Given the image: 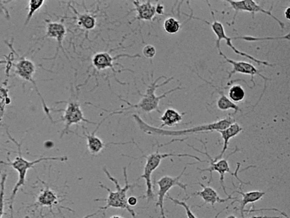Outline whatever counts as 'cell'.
<instances>
[{
	"instance_id": "cell-8",
	"label": "cell",
	"mask_w": 290,
	"mask_h": 218,
	"mask_svg": "<svg viewBox=\"0 0 290 218\" xmlns=\"http://www.w3.org/2000/svg\"><path fill=\"white\" fill-rule=\"evenodd\" d=\"M210 11H211L212 18L214 19L213 23H210L208 21H205V20L194 17V16L192 15H187L190 18L201 20V21L205 22V23L208 24L209 25L211 26L213 33L216 35L217 37L216 47L217 50L221 49V42L222 41V40H224V41H226V45L229 46L230 48H231L234 51V53L240 55V56L247 58L249 59V60L255 62L256 63H257V65H262L269 67L274 66V65L271 64V63H269L267 61L260 60V59H258L256 58L253 57L252 55H249L247 53L243 52V51L238 50L235 46H234L232 43V40H234V38H230L228 37L227 35L226 34L224 25H222L221 22L217 21L215 15H214V13L212 10L211 7H210Z\"/></svg>"
},
{
	"instance_id": "cell-28",
	"label": "cell",
	"mask_w": 290,
	"mask_h": 218,
	"mask_svg": "<svg viewBox=\"0 0 290 218\" xmlns=\"http://www.w3.org/2000/svg\"><path fill=\"white\" fill-rule=\"evenodd\" d=\"M79 21L81 23L83 27H85L87 30H91L94 28L95 25V20L90 15H82V17L79 19Z\"/></svg>"
},
{
	"instance_id": "cell-21",
	"label": "cell",
	"mask_w": 290,
	"mask_h": 218,
	"mask_svg": "<svg viewBox=\"0 0 290 218\" xmlns=\"http://www.w3.org/2000/svg\"><path fill=\"white\" fill-rule=\"evenodd\" d=\"M209 85H211L216 89L217 92L220 94V97L217 101L218 108L222 111H228L229 110H232L234 111V113L236 114L238 112H241L239 107L235 103L233 102L230 100V98L226 96L222 88H217V87L214 86L211 83H209Z\"/></svg>"
},
{
	"instance_id": "cell-9",
	"label": "cell",
	"mask_w": 290,
	"mask_h": 218,
	"mask_svg": "<svg viewBox=\"0 0 290 218\" xmlns=\"http://www.w3.org/2000/svg\"><path fill=\"white\" fill-rule=\"evenodd\" d=\"M187 165L188 164L186 165L179 175L176 177L166 175L162 177L161 179L156 181L159 187L156 207L160 208L161 216L162 218H167L164 209V200L171 189L177 186V187L183 190L185 195H187L186 189H187L188 184L182 183L180 181L182 176H183L186 168H187Z\"/></svg>"
},
{
	"instance_id": "cell-20",
	"label": "cell",
	"mask_w": 290,
	"mask_h": 218,
	"mask_svg": "<svg viewBox=\"0 0 290 218\" xmlns=\"http://www.w3.org/2000/svg\"><path fill=\"white\" fill-rule=\"evenodd\" d=\"M185 114V113H181L174 109L169 108L166 109L160 119L162 122L160 128L164 129L165 127L174 128V127L180 124L182 120H183Z\"/></svg>"
},
{
	"instance_id": "cell-15",
	"label": "cell",
	"mask_w": 290,
	"mask_h": 218,
	"mask_svg": "<svg viewBox=\"0 0 290 218\" xmlns=\"http://www.w3.org/2000/svg\"><path fill=\"white\" fill-rule=\"evenodd\" d=\"M198 184L201 186L202 190L201 191L192 193V196H200L202 198V199L204 201V204L201 205V207L206 204H210L214 208V206H215L216 204L225 203L229 200H233L234 201L232 204V205L239 200L237 197H233L232 196L233 193L231 196L228 197L227 199H222L218 195V193L215 189L209 187V186H206L200 183V182Z\"/></svg>"
},
{
	"instance_id": "cell-30",
	"label": "cell",
	"mask_w": 290,
	"mask_h": 218,
	"mask_svg": "<svg viewBox=\"0 0 290 218\" xmlns=\"http://www.w3.org/2000/svg\"><path fill=\"white\" fill-rule=\"evenodd\" d=\"M141 197H137L135 196H130L128 198V200H127V201H128V204H129L130 207H136V206L138 204L139 198Z\"/></svg>"
},
{
	"instance_id": "cell-11",
	"label": "cell",
	"mask_w": 290,
	"mask_h": 218,
	"mask_svg": "<svg viewBox=\"0 0 290 218\" xmlns=\"http://www.w3.org/2000/svg\"><path fill=\"white\" fill-rule=\"evenodd\" d=\"M18 57V61L14 63L13 65L15 67V73L20 78L24 79V80L30 82L33 85L34 88L37 90L38 96L42 101L44 111H45L47 116L49 117L52 122L54 123L53 119L50 115L51 109L47 106L41 94L39 92L37 83H36L34 80V76L36 71L34 63L25 57L19 56Z\"/></svg>"
},
{
	"instance_id": "cell-12",
	"label": "cell",
	"mask_w": 290,
	"mask_h": 218,
	"mask_svg": "<svg viewBox=\"0 0 290 218\" xmlns=\"http://www.w3.org/2000/svg\"><path fill=\"white\" fill-rule=\"evenodd\" d=\"M225 1L229 3L230 6H231L232 9L235 11V14H234L233 18L232 25H234V22L235 21L236 15L240 11H247L251 13L253 19L255 18V15L256 13H262L265 14L272 18L273 19H275V21L279 23V25L282 29H284L285 27L284 23L276 17L275 15H273L272 13V9L268 10H265L260 6L255 1H253V0H241V1L227 0V1Z\"/></svg>"
},
{
	"instance_id": "cell-7",
	"label": "cell",
	"mask_w": 290,
	"mask_h": 218,
	"mask_svg": "<svg viewBox=\"0 0 290 218\" xmlns=\"http://www.w3.org/2000/svg\"><path fill=\"white\" fill-rule=\"evenodd\" d=\"M58 103H65L66 104L65 109L57 110L51 109V112L53 111V112H63V115L61 118L57 121H55V123L58 122H64L65 127L64 129L62 131L61 137H63L65 134L72 132L70 130V128L73 125H78L81 124V122H85L87 124L92 125H98L97 123L91 122L85 118L81 108V105L77 100H70L67 101H59Z\"/></svg>"
},
{
	"instance_id": "cell-5",
	"label": "cell",
	"mask_w": 290,
	"mask_h": 218,
	"mask_svg": "<svg viewBox=\"0 0 290 218\" xmlns=\"http://www.w3.org/2000/svg\"><path fill=\"white\" fill-rule=\"evenodd\" d=\"M170 157H189L193 158L201 163L204 162H208L207 161L201 160L200 158L189 154L161 153L160 148H158L155 153L141 157L140 158H144L146 159L144 173L140 178L144 179L145 181L146 191L145 197L148 200V203L151 200H153L155 197L152 179V174L159 168L163 160Z\"/></svg>"
},
{
	"instance_id": "cell-35",
	"label": "cell",
	"mask_w": 290,
	"mask_h": 218,
	"mask_svg": "<svg viewBox=\"0 0 290 218\" xmlns=\"http://www.w3.org/2000/svg\"><path fill=\"white\" fill-rule=\"evenodd\" d=\"M110 218H123L120 216H113L112 217H111Z\"/></svg>"
},
{
	"instance_id": "cell-16",
	"label": "cell",
	"mask_w": 290,
	"mask_h": 218,
	"mask_svg": "<svg viewBox=\"0 0 290 218\" xmlns=\"http://www.w3.org/2000/svg\"><path fill=\"white\" fill-rule=\"evenodd\" d=\"M121 57L136 58L141 57L139 54L131 55L129 54H123L117 55L116 56L113 57L111 55L107 52L98 53L94 55L92 59V63L94 66L97 70H105L107 68H111L115 73L117 71L114 69V62Z\"/></svg>"
},
{
	"instance_id": "cell-22",
	"label": "cell",
	"mask_w": 290,
	"mask_h": 218,
	"mask_svg": "<svg viewBox=\"0 0 290 218\" xmlns=\"http://www.w3.org/2000/svg\"><path fill=\"white\" fill-rule=\"evenodd\" d=\"M38 203L42 207H49L52 209L54 206L58 204V197L53 190L47 187L40 194Z\"/></svg>"
},
{
	"instance_id": "cell-29",
	"label": "cell",
	"mask_w": 290,
	"mask_h": 218,
	"mask_svg": "<svg viewBox=\"0 0 290 218\" xmlns=\"http://www.w3.org/2000/svg\"><path fill=\"white\" fill-rule=\"evenodd\" d=\"M142 53L144 56L148 59H152L156 55L157 50L156 47L152 45H146L142 49Z\"/></svg>"
},
{
	"instance_id": "cell-23",
	"label": "cell",
	"mask_w": 290,
	"mask_h": 218,
	"mask_svg": "<svg viewBox=\"0 0 290 218\" xmlns=\"http://www.w3.org/2000/svg\"><path fill=\"white\" fill-rule=\"evenodd\" d=\"M245 96V90L240 85H235L230 87L229 91V98L233 102H240L244 100Z\"/></svg>"
},
{
	"instance_id": "cell-10",
	"label": "cell",
	"mask_w": 290,
	"mask_h": 218,
	"mask_svg": "<svg viewBox=\"0 0 290 218\" xmlns=\"http://www.w3.org/2000/svg\"><path fill=\"white\" fill-rule=\"evenodd\" d=\"M218 52H219L220 55L221 57H223L225 60L226 62H228L231 64L233 67V69L231 71H228L229 74V79H231L232 77L233 76L234 74L237 73H240L242 74L245 75H248L251 77V81L253 83V87H255L256 86V83L255 81V75H259L262 79H264L265 82L264 85V89L262 92L261 96L259 99V100L256 103L255 107L259 104V102L261 100L262 97H263L264 93L265 92L266 89H267V83L268 81L270 80L267 77L264 76L263 75L261 74V71L258 70L256 67L251 64V63H249L247 62L244 61H234L233 59L229 58L221 50V49L218 50Z\"/></svg>"
},
{
	"instance_id": "cell-24",
	"label": "cell",
	"mask_w": 290,
	"mask_h": 218,
	"mask_svg": "<svg viewBox=\"0 0 290 218\" xmlns=\"http://www.w3.org/2000/svg\"><path fill=\"white\" fill-rule=\"evenodd\" d=\"M164 27L167 33L175 34L180 30L181 23L177 19L174 17H170L165 20Z\"/></svg>"
},
{
	"instance_id": "cell-4",
	"label": "cell",
	"mask_w": 290,
	"mask_h": 218,
	"mask_svg": "<svg viewBox=\"0 0 290 218\" xmlns=\"http://www.w3.org/2000/svg\"><path fill=\"white\" fill-rule=\"evenodd\" d=\"M7 135L10 138V139L14 142V144L17 145L18 148V155L16 157L13 161H10L8 160V162L5 163L2 161L0 162V164L8 165L11 166V168L14 169L18 174V179L17 183L15 184L13 191H12L11 196L9 199V209L11 214V218H13V205L16 195L19 191L20 188L22 186L25 185L26 177L28 170L31 168H34L35 165L41 163L43 161H54L59 162L67 161V157H43L39 158V159L34 161H30L27 160L22 155L21 145L19 144L18 142L16 141L13 137L10 136L9 133H7Z\"/></svg>"
},
{
	"instance_id": "cell-32",
	"label": "cell",
	"mask_w": 290,
	"mask_h": 218,
	"mask_svg": "<svg viewBox=\"0 0 290 218\" xmlns=\"http://www.w3.org/2000/svg\"><path fill=\"white\" fill-rule=\"evenodd\" d=\"M226 218H237L233 215L229 216ZM248 218H283L280 217H268V216H254Z\"/></svg>"
},
{
	"instance_id": "cell-25",
	"label": "cell",
	"mask_w": 290,
	"mask_h": 218,
	"mask_svg": "<svg viewBox=\"0 0 290 218\" xmlns=\"http://www.w3.org/2000/svg\"><path fill=\"white\" fill-rule=\"evenodd\" d=\"M45 2V1H43V0H31L29 1V13H28L26 19L25 25H28L36 12L41 9Z\"/></svg>"
},
{
	"instance_id": "cell-2",
	"label": "cell",
	"mask_w": 290,
	"mask_h": 218,
	"mask_svg": "<svg viewBox=\"0 0 290 218\" xmlns=\"http://www.w3.org/2000/svg\"><path fill=\"white\" fill-rule=\"evenodd\" d=\"M133 117L137 123L138 128L144 133L150 135H158L162 136H180L186 134H193L199 132H213L217 131L222 130L228 128L229 126L235 122V120L232 116H228L221 120L211 123L209 124L201 125L193 127V128L180 130H168L156 128L151 126L137 114H133Z\"/></svg>"
},
{
	"instance_id": "cell-33",
	"label": "cell",
	"mask_w": 290,
	"mask_h": 218,
	"mask_svg": "<svg viewBox=\"0 0 290 218\" xmlns=\"http://www.w3.org/2000/svg\"><path fill=\"white\" fill-rule=\"evenodd\" d=\"M290 7H288L287 9L285 10V17L286 18H287L288 20H290Z\"/></svg>"
},
{
	"instance_id": "cell-17",
	"label": "cell",
	"mask_w": 290,
	"mask_h": 218,
	"mask_svg": "<svg viewBox=\"0 0 290 218\" xmlns=\"http://www.w3.org/2000/svg\"><path fill=\"white\" fill-rule=\"evenodd\" d=\"M132 2L134 6L133 10L137 12L136 20L153 21L156 15V5H153L151 1H134Z\"/></svg>"
},
{
	"instance_id": "cell-27",
	"label": "cell",
	"mask_w": 290,
	"mask_h": 218,
	"mask_svg": "<svg viewBox=\"0 0 290 218\" xmlns=\"http://www.w3.org/2000/svg\"><path fill=\"white\" fill-rule=\"evenodd\" d=\"M166 199L172 201L174 204L180 206V207L183 208L185 209L186 215V217H187V218H197V217L194 215L191 211V209H190L189 206L186 204L185 201H180L176 199H174V198H173L170 195H168V194L166 195Z\"/></svg>"
},
{
	"instance_id": "cell-13",
	"label": "cell",
	"mask_w": 290,
	"mask_h": 218,
	"mask_svg": "<svg viewBox=\"0 0 290 218\" xmlns=\"http://www.w3.org/2000/svg\"><path fill=\"white\" fill-rule=\"evenodd\" d=\"M105 120L106 119L105 118L103 119L101 122H99V124H98L97 128L91 133L87 131V130L85 127L82 126L83 136L86 139L87 149H88L89 153L93 156L98 155L99 154L101 153L103 149H105V148L108 145L126 144L134 142L133 141H129L126 142H118V143H116V142H111V143L106 144L105 142H103L101 138L96 136L95 133L97 132L99 128H100L101 126Z\"/></svg>"
},
{
	"instance_id": "cell-14",
	"label": "cell",
	"mask_w": 290,
	"mask_h": 218,
	"mask_svg": "<svg viewBox=\"0 0 290 218\" xmlns=\"http://www.w3.org/2000/svg\"><path fill=\"white\" fill-rule=\"evenodd\" d=\"M66 35V28L63 24L60 22H49L47 23L46 27V34L43 38V39L45 38H53L56 40L58 43V47L57 49V53H56L55 57L49 58V59H54L57 58L58 53L59 50L61 49L63 54L65 56L67 57L66 54L65 50L63 48V41L64 40ZM48 59V58H46Z\"/></svg>"
},
{
	"instance_id": "cell-31",
	"label": "cell",
	"mask_w": 290,
	"mask_h": 218,
	"mask_svg": "<svg viewBox=\"0 0 290 218\" xmlns=\"http://www.w3.org/2000/svg\"><path fill=\"white\" fill-rule=\"evenodd\" d=\"M156 14L162 15L165 14V7L164 5L160 2H158L156 5Z\"/></svg>"
},
{
	"instance_id": "cell-19",
	"label": "cell",
	"mask_w": 290,
	"mask_h": 218,
	"mask_svg": "<svg viewBox=\"0 0 290 218\" xmlns=\"http://www.w3.org/2000/svg\"><path fill=\"white\" fill-rule=\"evenodd\" d=\"M241 184H240L239 187L237 188L239 190H236L234 193L239 194L242 196L241 200H238V203L240 204V212L241 217L244 218L245 208L249 204H254L256 202L262 199L266 193L260 191H255L247 192H244L241 188Z\"/></svg>"
},
{
	"instance_id": "cell-6",
	"label": "cell",
	"mask_w": 290,
	"mask_h": 218,
	"mask_svg": "<svg viewBox=\"0 0 290 218\" xmlns=\"http://www.w3.org/2000/svg\"><path fill=\"white\" fill-rule=\"evenodd\" d=\"M199 141L201 142L202 144H203L204 147L205 149V152H202L201 150H198V149L194 147L193 145H190L189 144H187V145L189 146L190 148H192L194 150H195L196 152L198 153H201L204 154V155L206 156L208 158L209 160V163L210 164V167L208 169H201L198 168L197 169L199 170L200 173H204V172H209L210 174V180L208 182V184H209L213 180V172H217L218 174H220V182L221 187L222 189L224 190V191L225 193V195L228 197L231 196L232 195H229L227 191H226V187L225 184V175L226 173H229L231 174V175L236 178V179L239 181L240 184H249V183H245L243 181H241L240 179L239 176H238V173L239 171V168L240 167V164L237 163V169L236 170L235 172H232L231 169H230V165L229 164L228 160L229 158L233 155V154L237 153V152H239L240 150L239 148L237 147L233 151L232 153H230L229 155L227 157V158H221L220 160H218L217 161H214L213 158L212 157L209 155V154L208 152L207 147H206V144L205 142L202 141V140H199Z\"/></svg>"
},
{
	"instance_id": "cell-18",
	"label": "cell",
	"mask_w": 290,
	"mask_h": 218,
	"mask_svg": "<svg viewBox=\"0 0 290 218\" xmlns=\"http://www.w3.org/2000/svg\"><path fill=\"white\" fill-rule=\"evenodd\" d=\"M242 131H243V128L236 122L233 123L226 129L217 131V132L221 134L222 139L224 140V145L219 155L213 158L214 161L220 160L223 157L226 150L228 149L230 140L237 136Z\"/></svg>"
},
{
	"instance_id": "cell-34",
	"label": "cell",
	"mask_w": 290,
	"mask_h": 218,
	"mask_svg": "<svg viewBox=\"0 0 290 218\" xmlns=\"http://www.w3.org/2000/svg\"><path fill=\"white\" fill-rule=\"evenodd\" d=\"M101 212L100 210H99V211L98 212H95V213H93V214H91V215H87L85 217H83V218H92V217H94L95 216H97L98 215V214L99 212Z\"/></svg>"
},
{
	"instance_id": "cell-1",
	"label": "cell",
	"mask_w": 290,
	"mask_h": 218,
	"mask_svg": "<svg viewBox=\"0 0 290 218\" xmlns=\"http://www.w3.org/2000/svg\"><path fill=\"white\" fill-rule=\"evenodd\" d=\"M162 78H166L164 76H161L157 78L155 81L152 79V83H151L149 85L147 86V88L144 94H141L140 91H138V93L141 96V99L136 104H131L130 102L127 101L126 100H125L124 99L117 96L119 98H120V100L124 101L128 105L127 108L122 109L121 110L114 111V112H112L102 108H99L106 111L107 112H110V113L109 116H107L108 118L110 116H114V115L124 113L125 111L132 109L141 110L143 112L147 114H150L153 112H157L159 113H161L160 109V103L162 99L166 98L171 93L182 89L180 86H177L176 88L167 91V92L160 95V96H157L156 93L157 89L169 84V83L172 82L174 79L173 77L167 79L165 82L162 83L161 84H158V82Z\"/></svg>"
},
{
	"instance_id": "cell-26",
	"label": "cell",
	"mask_w": 290,
	"mask_h": 218,
	"mask_svg": "<svg viewBox=\"0 0 290 218\" xmlns=\"http://www.w3.org/2000/svg\"><path fill=\"white\" fill-rule=\"evenodd\" d=\"M7 177V174H3L0 182V218H2L4 215V207H5L4 202H5V183Z\"/></svg>"
},
{
	"instance_id": "cell-3",
	"label": "cell",
	"mask_w": 290,
	"mask_h": 218,
	"mask_svg": "<svg viewBox=\"0 0 290 218\" xmlns=\"http://www.w3.org/2000/svg\"><path fill=\"white\" fill-rule=\"evenodd\" d=\"M103 170L107 177L114 184L116 191H111L109 188L100 183V185H99L100 187L108 192L109 195L106 199H96L94 200L95 201L106 202V205L104 207L99 208V210L101 211H106V210L111 208L125 209L126 211H128L132 218H137L136 212L133 209L131 208L128 204V201H127V200H128L127 193L129 191V189L135 187L134 185L130 184L129 183L127 168L124 167L123 168V174H124L125 180V185L123 187H121L116 178L111 175L106 168H103Z\"/></svg>"
}]
</instances>
